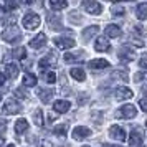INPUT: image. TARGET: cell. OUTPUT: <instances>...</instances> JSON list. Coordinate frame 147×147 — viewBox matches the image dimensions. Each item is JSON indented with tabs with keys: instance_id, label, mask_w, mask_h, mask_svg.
Wrapping results in <instances>:
<instances>
[{
	"instance_id": "1",
	"label": "cell",
	"mask_w": 147,
	"mask_h": 147,
	"mask_svg": "<svg viewBox=\"0 0 147 147\" xmlns=\"http://www.w3.org/2000/svg\"><path fill=\"white\" fill-rule=\"evenodd\" d=\"M2 38L8 43H15V41H20L22 40V33L20 30L15 27V25H10L3 30V33H2Z\"/></svg>"
},
{
	"instance_id": "2",
	"label": "cell",
	"mask_w": 147,
	"mask_h": 147,
	"mask_svg": "<svg viewBox=\"0 0 147 147\" xmlns=\"http://www.w3.org/2000/svg\"><path fill=\"white\" fill-rule=\"evenodd\" d=\"M136 114H137L136 106H132V104H124L121 109L116 111V117L117 119H132V117H136Z\"/></svg>"
},
{
	"instance_id": "3",
	"label": "cell",
	"mask_w": 147,
	"mask_h": 147,
	"mask_svg": "<svg viewBox=\"0 0 147 147\" xmlns=\"http://www.w3.org/2000/svg\"><path fill=\"white\" fill-rule=\"evenodd\" d=\"M23 27L27 30H35L36 27H40V17L35 12H27L23 17Z\"/></svg>"
},
{
	"instance_id": "4",
	"label": "cell",
	"mask_w": 147,
	"mask_h": 147,
	"mask_svg": "<svg viewBox=\"0 0 147 147\" xmlns=\"http://www.w3.org/2000/svg\"><path fill=\"white\" fill-rule=\"evenodd\" d=\"M83 8L86 10L88 13L91 15H99L102 12V5L98 3V2H93V0H86V2H83Z\"/></svg>"
},
{
	"instance_id": "5",
	"label": "cell",
	"mask_w": 147,
	"mask_h": 147,
	"mask_svg": "<svg viewBox=\"0 0 147 147\" xmlns=\"http://www.w3.org/2000/svg\"><path fill=\"white\" fill-rule=\"evenodd\" d=\"M55 45L60 50H68V48H73L76 45V41L73 38H68V36H56L55 38Z\"/></svg>"
},
{
	"instance_id": "6",
	"label": "cell",
	"mask_w": 147,
	"mask_h": 147,
	"mask_svg": "<svg viewBox=\"0 0 147 147\" xmlns=\"http://www.w3.org/2000/svg\"><path fill=\"white\" fill-rule=\"evenodd\" d=\"M55 65H56V55H55L53 51H50V53L45 56V58H41V60H40V63H38V68L45 71L48 66H55Z\"/></svg>"
},
{
	"instance_id": "7",
	"label": "cell",
	"mask_w": 147,
	"mask_h": 147,
	"mask_svg": "<svg viewBox=\"0 0 147 147\" xmlns=\"http://www.w3.org/2000/svg\"><path fill=\"white\" fill-rule=\"evenodd\" d=\"M129 142H131L132 147H140L142 146V131H140V127H134L132 129Z\"/></svg>"
},
{
	"instance_id": "8",
	"label": "cell",
	"mask_w": 147,
	"mask_h": 147,
	"mask_svg": "<svg viewBox=\"0 0 147 147\" xmlns=\"http://www.w3.org/2000/svg\"><path fill=\"white\" fill-rule=\"evenodd\" d=\"M89 136H91V131L84 126H78L73 129V139H76V140H83L86 137H89Z\"/></svg>"
},
{
	"instance_id": "9",
	"label": "cell",
	"mask_w": 147,
	"mask_h": 147,
	"mask_svg": "<svg viewBox=\"0 0 147 147\" xmlns=\"http://www.w3.org/2000/svg\"><path fill=\"white\" fill-rule=\"evenodd\" d=\"M20 104L17 102V101L13 99H8L7 102H5V106H3V114H17V113H20Z\"/></svg>"
},
{
	"instance_id": "10",
	"label": "cell",
	"mask_w": 147,
	"mask_h": 147,
	"mask_svg": "<svg viewBox=\"0 0 147 147\" xmlns=\"http://www.w3.org/2000/svg\"><path fill=\"white\" fill-rule=\"evenodd\" d=\"M121 61H124V63H129V61H134L136 60V53H134L131 48H121L119 53H117Z\"/></svg>"
},
{
	"instance_id": "11",
	"label": "cell",
	"mask_w": 147,
	"mask_h": 147,
	"mask_svg": "<svg viewBox=\"0 0 147 147\" xmlns=\"http://www.w3.org/2000/svg\"><path fill=\"white\" fill-rule=\"evenodd\" d=\"M109 136L116 140H126V132L121 126H111L109 127Z\"/></svg>"
},
{
	"instance_id": "12",
	"label": "cell",
	"mask_w": 147,
	"mask_h": 147,
	"mask_svg": "<svg viewBox=\"0 0 147 147\" xmlns=\"http://www.w3.org/2000/svg\"><path fill=\"white\" fill-rule=\"evenodd\" d=\"M109 48H111V45H109V40L106 36H98V40L94 43V50L96 51H107Z\"/></svg>"
},
{
	"instance_id": "13",
	"label": "cell",
	"mask_w": 147,
	"mask_h": 147,
	"mask_svg": "<svg viewBox=\"0 0 147 147\" xmlns=\"http://www.w3.org/2000/svg\"><path fill=\"white\" fill-rule=\"evenodd\" d=\"M134 96V93L129 88H117L116 89V99L117 101H124V99H131Z\"/></svg>"
},
{
	"instance_id": "14",
	"label": "cell",
	"mask_w": 147,
	"mask_h": 147,
	"mask_svg": "<svg viewBox=\"0 0 147 147\" xmlns=\"http://www.w3.org/2000/svg\"><path fill=\"white\" fill-rule=\"evenodd\" d=\"M53 94H55V91L50 89V88H40V89H38V98H40L43 102H50V101L53 99Z\"/></svg>"
},
{
	"instance_id": "15",
	"label": "cell",
	"mask_w": 147,
	"mask_h": 147,
	"mask_svg": "<svg viewBox=\"0 0 147 147\" xmlns=\"http://www.w3.org/2000/svg\"><path fill=\"white\" fill-rule=\"evenodd\" d=\"M45 43H47V35L45 33H38L33 40H30V47L35 48V50H38V48L45 47Z\"/></svg>"
},
{
	"instance_id": "16",
	"label": "cell",
	"mask_w": 147,
	"mask_h": 147,
	"mask_svg": "<svg viewBox=\"0 0 147 147\" xmlns=\"http://www.w3.org/2000/svg\"><path fill=\"white\" fill-rule=\"evenodd\" d=\"M69 102L68 101H65V99H58V101H55V104H53V109L56 111V113H61V114H65V113H68L69 111Z\"/></svg>"
},
{
	"instance_id": "17",
	"label": "cell",
	"mask_w": 147,
	"mask_h": 147,
	"mask_svg": "<svg viewBox=\"0 0 147 147\" xmlns=\"http://www.w3.org/2000/svg\"><path fill=\"white\" fill-rule=\"evenodd\" d=\"M88 66L91 68V69H104V68L109 66V61L102 60V58H98V60H91Z\"/></svg>"
},
{
	"instance_id": "18",
	"label": "cell",
	"mask_w": 147,
	"mask_h": 147,
	"mask_svg": "<svg viewBox=\"0 0 147 147\" xmlns=\"http://www.w3.org/2000/svg\"><path fill=\"white\" fill-rule=\"evenodd\" d=\"M122 30H121L117 25H107L106 27V36H111V38H117L121 36Z\"/></svg>"
},
{
	"instance_id": "19",
	"label": "cell",
	"mask_w": 147,
	"mask_h": 147,
	"mask_svg": "<svg viewBox=\"0 0 147 147\" xmlns=\"http://www.w3.org/2000/svg\"><path fill=\"white\" fill-rule=\"evenodd\" d=\"M84 58L83 51H76V53H65V61L66 63H73V61H81Z\"/></svg>"
},
{
	"instance_id": "20",
	"label": "cell",
	"mask_w": 147,
	"mask_h": 147,
	"mask_svg": "<svg viewBox=\"0 0 147 147\" xmlns=\"http://www.w3.org/2000/svg\"><path fill=\"white\" fill-rule=\"evenodd\" d=\"M48 23H50V28H53V30H61L63 28V25H61L60 18L56 17V15H48Z\"/></svg>"
},
{
	"instance_id": "21",
	"label": "cell",
	"mask_w": 147,
	"mask_h": 147,
	"mask_svg": "<svg viewBox=\"0 0 147 147\" xmlns=\"http://www.w3.org/2000/svg\"><path fill=\"white\" fill-rule=\"evenodd\" d=\"M5 71H7V76L12 78V80H15L18 76V66L15 63H8L7 66H5Z\"/></svg>"
},
{
	"instance_id": "22",
	"label": "cell",
	"mask_w": 147,
	"mask_h": 147,
	"mask_svg": "<svg viewBox=\"0 0 147 147\" xmlns=\"http://www.w3.org/2000/svg\"><path fill=\"white\" fill-rule=\"evenodd\" d=\"M136 15L139 20H147V3H139L136 8Z\"/></svg>"
},
{
	"instance_id": "23",
	"label": "cell",
	"mask_w": 147,
	"mask_h": 147,
	"mask_svg": "<svg viewBox=\"0 0 147 147\" xmlns=\"http://www.w3.org/2000/svg\"><path fill=\"white\" fill-rule=\"evenodd\" d=\"M27 129H28V122H27V119H18L17 122H15V132H17V134H23V132H27Z\"/></svg>"
},
{
	"instance_id": "24",
	"label": "cell",
	"mask_w": 147,
	"mask_h": 147,
	"mask_svg": "<svg viewBox=\"0 0 147 147\" xmlns=\"http://www.w3.org/2000/svg\"><path fill=\"white\" fill-rule=\"evenodd\" d=\"M23 84L27 88H33L36 86V76L32 73H25V76H23Z\"/></svg>"
},
{
	"instance_id": "25",
	"label": "cell",
	"mask_w": 147,
	"mask_h": 147,
	"mask_svg": "<svg viewBox=\"0 0 147 147\" xmlns=\"http://www.w3.org/2000/svg\"><path fill=\"white\" fill-rule=\"evenodd\" d=\"M71 76H73L76 81L86 80V73H84V69H81V68H73V69H71Z\"/></svg>"
},
{
	"instance_id": "26",
	"label": "cell",
	"mask_w": 147,
	"mask_h": 147,
	"mask_svg": "<svg viewBox=\"0 0 147 147\" xmlns=\"http://www.w3.org/2000/svg\"><path fill=\"white\" fill-rule=\"evenodd\" d=\"M111 13H113L114 17H122V15L126 13V8H124V5L114 3L113 7H111Z\"/></svg>"
},
{
	"instance_id": "27",
	"label": "cell",
	"mask_w": 147,
	"mask_h": 147,
	"mask_svg": "<svg viewBox=\"0 0 147 147\" xmlns=\"http://www.w3.org/2000/svg\"><path fill=\"white\" fill-rule=\"evenodd\" d=\"M98 30H99V28L96 27V25H93V27H88L86 30L83 32V38H84V41H88L91 36H93V35L98 33Z\"/></svg>"
},
{
	"instance_id": "28",
	"label": "cell",
	"mask_w": 147,
	"mask_h": 147,
	"mask_svg": "<svg viewBox=\"0 0 147 147\" xmlns=\"http://www.w3.org/2000/svg\"><path fill=\"white\" fill-rule=\"evenodd\" d=\"M53 132L56 134V136H60V137H65L66 132H68V126L66 124H60V126H56L53 129Z\"/></svg>"
},
{
	"instance_id": "29",
	"label": "cell",
	"mask_w": 147,
	"mask_h": 147,
	"mask_svg": "<svg viewBox=\"0 0 147 147\" xmlns=\"http://www.w3.org/2000/svg\"><path fill=\"white\" fill-rule=\"evenodd\" d=\"M33 122L36 126L43 124V113H41V109H35L33 111Z\"/></svg>"
},
{
	"instance_id": "30",
	"label": "cell",
	"mask_w": 147,
	"mask_h": 147,
	"mask_svg": "<svg viewBox=\"0 0 147 147\" xmlns=\"http://www.w3.org/2000/svg\"><path fill=\"white\" fill-rule=\"evenodd\" d=\"M12 55H13V58H18V60H23L25 56H27V50L25 48H15L13 51H12Z\"/></svg>"
},
{
	"instance_id": "31",
	"label": "cell",
	"mask_w": 147,
	"mask_h": 147,
	"mask_svg": "<svg viewBox=\"0 0 147 147\" xmlns=\"http://www.w3.org/2000/svg\"><path fill=\"white\" fill-rule=\"evenodd\" d=\"M50 7L53 8V10H63V8H66L68 7V2H55V0H51L50 2Z\"/></svg>"
},
{
	"instance_id": "32",
	"label": "cell",
	"mask_w": 147,
	"mask_h": 147,
	"mask_svg": "<svg viewBox=\"0 0 147 147\" xmlns=\"http://www.w3.org/2000/svg\"><path fill=\"white\" fill-rule=\"evenodd\" d=\"M43 80L51 84V83H55V81H56V74H55L53 71H43Z\"/></svg>"
},
{
	"instance_id": "33",
	"label": "cell",
	"mask_w": 147,
	"mask_h": 147,
	"mask_svg": "<svg viewBox=\"0 0 147 147\" xmlns=\"http://www.w3.org/2000/svg\"><path fill=\"white\" fill-rule=\"evenodd\" d=\"M113 80H119V81H127V73L126 71H113Z\"/></svg>"
},
{
	"instance_id": "34",
	"label": "cell",
	"mask_w": 147,
	"mask_h": 147,
	"mask_svg": "<svg viewBox=\"0 0 147 147\" xmlns=\"http://www.w3.org/2000/svg\"><path fill=\"white\" fill-rule=\"evenodd\" d=\"M129 41L132 43L134 47H137V48H142V47H144V41H142V38H140V36H136V35H132V36L129 38Z\"/></svg>"
},
{
	"instance_id": "35",
	"label": "cell",
	"mask_w": 147,
	"mask_h": 147,
	"mask_svg": "<svg viewBox=\"0 0 147 147\" xmlns=\"http://www.w3.org/2000/svg\"><path fill=\"white\" fill-rule=\"evenodd\" d=\"M144 80H147V73L146 71H140V73L134 74V81H136V83H137V81H144Z\"/></svg>"
},
{
	"instance_id": "36",
	"label": "cell",
	"mask_w": 147,
	"mask_h": 147,
	"mask_svg": "<svg viewBox=\"0 0 147 147\" xmlns=\"http://www.w3.org/2000/svg\"><path fill=\"white\" fill-rule=\"evenodd\" d=\"M13 94L17 96V98H20V99H25V98H27V93H25V89H23V88H17Z\"/></svg>"
},
{
	"instance_id": "37",
	"label": "cell",
	"mask_w": 147,
	"mask_h": 147,
	"mask_svg": "<svg viewBox=\"0 0 147 147\" xmlns=\"http://www.w3.org/2000/svg\"><path fill=\"white\" fill-rule=\"evenodd\" d=\"M139 106L142 111H147V98H142V99L139 101Z\"/></svg>"
},
{
	"instance_id": "38",
	"label": "cell",
	"mask_w": 147,
	"mask_h": 147,
	"mask_svg": "<svg viewBox=\"0 0 147 147\" xmlns=\"http://www.w3.org/2000/svg\"><path fill=\"white\" fill-rule=\"evenodd\" d=\"M38 147H53V144H51V142H48V140H41Z\"/></svg>"
},
{
	"instance_id": "39",
	"label": "cell",
	"mask_w": 147,
	"mask_h": 147,
	"mask_svg": "<svg viewBox=\"0 0 147 147\" xmlns=\"http://www.w3.org/2000/svg\"><path fill=\"white\" fill-rule=\"evenodd\" d=\"M139 65H140L142 68H147V56H144V58H140Z\"/></svg>"
},
{
	"instance_id": "40",
	"label": "cell",
	"mask_w": 147,
	"mask_h": 147,
	"mask_svg": "<svg viewBox=\"0 0 147 147\" xmlns=\"http://www.w3.org/2000/svg\"><path fill=\"white\" fill-rule=\"evenodd\" d=\"M93 117H96V122H101V113H93Z\"/></svg>"
},
{
	"instance_id": "41",
	"label": "cell",
	"mask_w": 147,
	"mask_h": 147,
	"mask_svg": "<svg viewBox=\"0 0 147 147\" xmlns=\"http://www.w3.org/2000/svg\"><path fill=\"white\" fill-rule=\"evenodd\" d=\"M7 7H8V8H15V7H17V3H15V2H8Z\"/></svg>"
},
{
	"instance_id": "42",
	"label": "cell",
	"mask_w": 147,
	"mask_h": 147,
	"mask_svg": "<svg viewBox=\"0 0 147 147\" xmlns=\"http://www.w3.org/2000/svg\"><path fill=\"white\" fill-rule=\"evenodd\" d=\"M5 122H0V132H5Z\"/></svg>"
},
{
	"instance_id": "43",
	"label": "cell",
	"mask_w": 147,
	"mask_h": 147,
	"mask_svg": "<svg viewBox=\"0 0 147 147\" xmlns=\"http://www.w3.org/2000/svg\"><path fill=\"white\" fill-rule=\"evenodd\" d=\"M3 15H5V8L0 5V18H3Z\"/></svg>"
},
{
	"instance_id": "44",
	"label": "cell",
	"mask_w": 147,
	"mask_h": 147,
	"mask_svg": "<svg viewBox=\"0 0 147 147\" xmlns=\"http://www.w3.org/2000/svg\"><path fill=\"white\" fill-rule=\"evenodd\" d=\"M3 83H5V76H3V74L0 73V86H2Z\"/></svg>"
},
{
	"instance_id": "45",
	"label": "cell",
	"mask_w": 147,
	"mask_h": 147,
	"mask_svg": "<svg viewBox=\"0 0 147 147\" xmlns=\"http://www.w3.org/2000/svg\"><path fill=\"white\" fill-rule=\"evenodd\" d=\"M142 93H146V94H147V83L144 84V86H142Z\"/></svg>"
},
{
	"instance_id": "46",
	"label": "cell",
	"mask_w": 147,
	"mask_h": 147,
	"mask_svg": "<svg viewBox=\"0 0 147 147\" xmlns=\"http://www.w3.org/2000/svg\"><path fill=\"white\" fill-rule=\"evenodd\" d=\"M3 146V139H2V137H0V147Z\"/></svg>"
},
{
	"instance_id": "47",
	"label": "cell",
	"mask_w": 147,
	"mask_h": 147,
	"mask_svg": "<svg viewBox=\"0 0 147 147\" xmlns=\"http://www.w3.org/2000/svg\"><path fill=\"white\" fill-rule=\"evenodd\" d=\"M7 147H15V146H13V144H12V146H7Z\"/></svg>"
},
{
	"instance_id": "48",
	"label": "cell",
	"mask_w": 147,
	"mask_h": 147,
	"mask_svg": "<svg viewBox=\"0 0 147 147\" xmlns=\"http://www.w3.org/2000/svg\"><path fill=\"white\" fill-rule=\"evenodd\" d=\"M113 147H122V146H113Z\"/></svg>"
},
{
	"instance_id": "49",
	"label": "cell",
	"mask_w": 147,
	"mask_h": 147,
	"mask_svg": "<svg viewBox=\"0 0 147 147\" xmlns=\"http://www.w3.org/2000/svg\"><path fill=\"white\" fill-rule=\"evenodd\" d=\"M0 101H2V93H0Z\"/></svg>"
},
{
	"instance_id": "50",
	"label": "cell",
	"mask_w": 147,
	"mask_h": 147,
	"mask_svg": "<svg viewBox=\"0 0 147 147\" xmlns=\"http://www.w3.org/2000/svg\"><path fill=\"white\" fill-rule=\"evenodd\" d=\"M83 147H89V146H83Z\"/></svg>"
},
{
	"instance_id": "51",
	"label": "cell",
	"mask_w": 147,
	"mask_h": 147,
	"mask_svg": "<svg viewBox=\"0 0 147 147\" xmlns=\"http://www.w3.org/2000/svg\"><path fill=\"white\" fill-rule=\"evenodd\" d=\"M146 126H147V121H146Z\"/></svg>"
}]
</instances>
